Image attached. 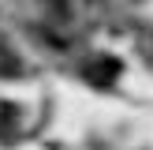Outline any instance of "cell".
Instances as JSON below:
<instances>
[{"mask_svg": "<svg viewBox=\"0 0 153 150\" xmlns=\"http://www.w3.org/2000/svg\"><path fill=\"white\" fill-rule=\"evenodd\" d=\"M123 71V64H120V60H112V56H105V60H97V64H90L86 68V75H90V82H112L116 79V75Z\"/></svg>", "mask_w": 153, "mask_h": 150, "instance_id": "cell-1", "label": "cell"}]
</instances>
